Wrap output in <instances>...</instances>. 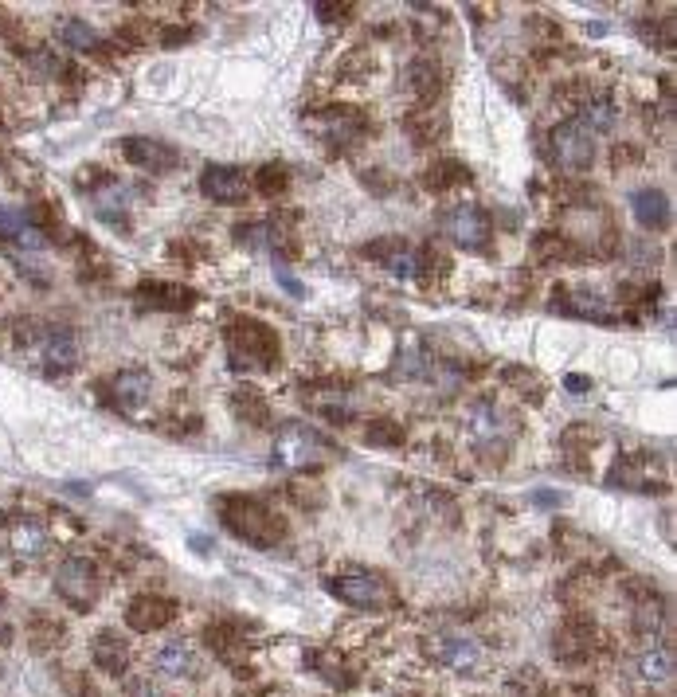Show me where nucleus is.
<instances>
[{"mask_svg": "<svg viewBox=\"0 0 677 697\" xmlns=\"http://www.w3.org/2000/svg\"><path fill=\"white\" fill-rule=\"evenodd\" d=\"M137 294L149 302V306H161V310H188L192 306V290L177 286V282H141Z\"/></svg>", "mask_w": 677, "mask_h": 697, "instance_id": "obj_15", "label": "nucleus"}, {"mask_svg": "<svg viewBox=\"0 0 677 697\" xmlns=\"http://www.w3.org/2000/svg\"><path fill=\"white\" fill-rule=\"evenodd\" d=\"M130 697H161V690L153 682H141L137 678V682H130Z\"/></svg>", "mask_w": 677, "mask_h": 697, "instance_id": "obj_29", "label": "nucleus"}, {"mask_svg": "<svg viewBox=\"0 0 677 697\" xmlns=\"http://www.w3.org/2000/svg\"><path fill=\"white\" fill-rule=\"evenodd\" d=\"M224 521L231 533H239L251 545H263V549L286 533V521L267 510L263 502H251V498H224Z\"/></svg>", "mask_w": 677, "mask_h": 697, "instance_id": "obj_1", "label": "nucleus"}, {"mask_svg": "<svg viewBox=\"0 0 677 697\" xmlns=\"http://www.w3.org/2000/svg\"><path fill=\"white\" fill-rule=\"evenodd\" d=\"M8 541H12V549L20 553V557H44L47 553V533L36 525V521H16L12 525V533H8Z\"/></svg>", "mask_w": 677, "mask_h": 697, "instance_id": "obj_17", "label": "nucleus"}, {"mask_svg": "<svg viewBox=\"0 0 677 697\" xmlns=\"http://www.w3.org/2000/svg\"><path fill=\"white\" fill-rule=\"evenodd\" d=\"M286 181H290V177H286V169H282V165H267V169L259 173V181H255V185H259V192H267V196H278V192L286 188Z\"/></svg>", "mask_w": 677, "mask_h": 697, "instance_id": "obj_24", "label": "nucleus"}, {"mask_svg": "<svg viewBox=\"0 0 677 697\" xmlns=\"http://www.w3.org/2000/svg\"><path fill=\"white\" fill-rule=\"evenodd\" d=\"M400 439H404V431L396 423H372L368 427V443H376V447H396Z\"/></svg>", "mask_w": 677, "mask_h": 697, "instance_id": "obj_25", "label": "nucleus"}, {"mask_svg": "<svg viewBox=\"0 0 677 697\" xmlns=\"http://www.w3.org/2000/svg\"><path fill=\"white\" fill-rule=\"evenodd\" d=\"M55 40L63 47H71V51H91V47H98L94 28L91 24H83V20H75V16H67V20L55 24Z\"/></svg>", "mask_w": 677, "mask_h": 697, "instance_id": "obj_19", "label": "nucleus"}, {"mask_svg": "<svg viewBox=\"0 0 677 697\" xmlns=\"http://www.w3.org/2000/svg\"><path fill=\"white\" fill-rule=\"evenodd\" d=\"M55 592L75 611H91L98 600V568L87 557H67L55 572Z\"/></svg>", "mask_w": 677, "mask_h": 697, "instance_id": "obj_3", "label": "nucleus"}, {"mask_svg": "<svg viewBox=\"0 0 677 697\" xmlns=\"http://www.w3.org/2000/svg\"><path fill=\"white\" fill-rule=\"evenodd\" d=\"M192 666H196V654L188 651L184 643H169V647H161V651L153 654V670L165 674V678H181Z\"/></svg>", "mask_w": 677, "mask_h": 697, "instance_id": "obj_18", "label": "nucleus"}, {"mask_svg": "<svg viewBox=\"0 0 677 697\" xmlns=\"http://www.w3.org/2000/svg\"><path fill=\"white\" fill-rule=\"evenodd\" d=\"M564 384H568V392H587V380H584V376H568Z\"/></svg>", "mask_w": 677, "mask_h": 697, "instance_id": "obj_30", "label": "nucleus"}, {"mask_svg": "<svg viewBox=\"0 0 677 697\" xmlns=\"http://www.w3.org/2000/svg\"><path fill=\"white\" fill-rule=\"evenodd\" d=\"M200 192H204L208 200H216V204H243V200L251 196V181H247V173L235 169V165H212V169H204V177H200Z\"/></svg>", "mask_w": 677, "mask_h": 697, "instance_id": "obj_7", "label": "nucleus"}, {"mask_svg": "<svg viewBox=\"0 0 677 697\" xmlns=\"http://www.w3.org/2000/svg\"><path fill=\"white\" fill-rule=\"evenodd\" d=\"M333 455V443L314 431V427H286L274 443V463L290 466V470H306V466L325 463Z\"/></svg>", "mask_w": 677, "mask_h": 697, "instance_id": "obj_2", "label": "nucleus"}, {"mask_svg": "<svg viewBox=\"0 0 677 697\" xmlns=\"http://www.w3.org/2000/svg\"><path fill=\"white\" fill-rule=\"evenodd\" d=\"M564 310H568V314H580V318H611V306H607L599 294H591V290H576V294L568 298Z\"/></svg>", "mask_w": 677, "mask_h": 697, "instance_id": "obj_21", "label": "nucleus"}, {"mask_svg": "<svg viewBox=\"0 0 677 697\" xmlns=\"http://www.w3.org/2000/svg\"><path fill=\"white\" fill-rule=\"evenodd\" d=\"M552 153L564 169L572 173H584L587 165L595 161V134L587 130L584 122H564L552 130Z\"/></svg>", "mask_w": 677, "mask_h": 697, "instance_id": "obj_5", "label": "nucleus"}, {"mask_svg": "<svg viewBox=\"0 0 677 697\" xmlns=\"http://www.w3.org/2000/svg\"><path fill=\"white\" fill-rule=\"evenodd\" d=\"M611 122H615V106L607 102V98H591L584 106V126L595 134V130H611Z\"/></svg>", "mask_w": 677, "mask_h": 697, "instance_id": "obj_23", "label": "nucleus"}, {"mask_svg": "<svg viewBox=\"0 0 677 697\" xmlns=\"http://www.w3.org/2000/svg\"><path fill=\"white\" fill-rule=\"evenodd\" d=\"M497 427H501V423H497V412L490 408V404L474 408V431H478V435H494Z\"/></svg>", "mask_w": 677, "mask_h": 697, "instance_id": "obj_27", "label": "nucleus"}, {"mask_svg": "<svg viewBox=\"0 0 677 697\" xmlns=\"http://www.w3.org/2000/svg\"><path fill=\"white\" fill-rule=\"evenodd\" d=\"M333 596L337 600H345L349 607H380L384 604V588L372 580V576H364V572H345V576H337L333 584Z\"/></svg>", "mask_w": 677, "mask_h": 697, "instance_id": "obj_11", "label": "nucleus"}, {"mask_svg": "<svg viewBox=\"0 0 677 697\" xmlns=\"http://www.w3.org/2000/svg\"><path fill=\"white\" fill-rule=\"evenodd\" d=\"M443 232L451 235L458 247H466V251H482L490 243L494 228H490V216L478 204H458V208H451L443 216Z\"/></svg>", "mask_w": 677, "mask_h": 697, "instance_id": "obj_6", "label": "nucleus"}, {"mask_svg": "<svg viewBox=\"0 0 677 697\" xmlns=\"http://www.w3.org/2000/svg\"><path fill=\"white\" fill-rule=\"evenodd\" d=\"M91 654H94V666L106 670L110 678H122L130 670V647H126V639L118 631H102L91 643Z\"/></svg>", "mask_w": 677, "mask_h": 697, "instance_id": "obj_12", "label": "nucleus"}, {"mask_svg": "<svg viewBox=\"0 0 677 697\" xmlns=\"http://www.w3.org/2000/svg\"><path fill=\"white\" fill-rule=\"evenodd\" d=\"M94 212L106 220V224H126V212H130V188L122 185H110L102 192H94Z\"/></svg>", "mask_w": 677, "mask_h": 697, "instance_id": "obj_16", "label": "nucleus"}, {"mask_svg": "<svg viewBox=\"0 0 677 697\" xmlns=\"http://www.w3.org/2000/svg\"><path fill=\"white\" fill-rule=\"evenodd\" d=\"M40 357H44L47 372H71V369H75V361H79L75 337H71L67 329H51V333L44 337V349H40Z\"/></svg>", "mask_w": 677, "mask_h": 697, "instance_id": "obj_14", "label": "nucleus"}, {"mask_svg": "<svg viewBox=\"0 0 677 697\" xmlns=\"http://www.w3.org/2000/svg\"><path fill=\"white\" fill-rule=\"evenodd\" d=\"M274 279L282 282V286H286V290H290V294H294V298H302V294H306V286H302V282L294 279V275H290V271H286V267H282V263H278V267H274Z\"/></svg>", "mask_w": 677, "mask_h": 697, "instance_id": "obj_28", "label": "nucleus"}, {"mask_svg": "<svg viewBox=\"0 0 677 697\" xmlns=\"http://www.w3.org/2000/svg\"><path fill=\"white\" fill-rule=\"evenodd\" d=\"M631 212L642 228H666V224H670V200H666V192H658V188L634 192Z\"/></svg>", "mask_w": 677, "mask_h": 697, "instance_id": "obj_13", "label": "nucleus"}, {"mask_svg": "<svg viewBox=\"0 0 677 697\" xmlns=\"http://www.w3.org/2000/svg\"><path fill=\"white\" fill-rule=\"evenodd\" d=\"M427 181H431V188L458 185V181H466V169H462V165H435V173H431Z\"/></svg>", "mask_w": 677, "mask_h": 697, "instance_id": "obj_26", "label": "nucleus"}, {"mask_svg": "<svg viewBox=\"0 0 677 697\" xmlns=\"http://www.w3.org/2000/svg\"><path fill=\"white\" fill-rule=\"evenodd\" d=\"M122 153H126L130 165L145 169V173H169L177 165V149L157 138H126L122 141Z\"/></svg>", "mask_w": 677, "mask_h": 697, "instance_id": "obj_8", "label": "nucleus"}, {"mask_svg": "<svg viewBox=\"0 0 677 697\" xmlns=\"http://www.w3.org/2000/svg\"><path fill=\"white\" fill-rule=\"evenodd\" d=\"M439 654H443V662H451L458 670H470V666L478 662V647H474L470 639H447Z\"/></svg>", "mask_w": 677, "mask_h": 697, "instance_id": "obj_22", "label": "nucleus"}, {"mask_svg": "<svg viewBox=\"0 0 677 697\" xmlns=\"http://www.w3.org/2000/svg\"><path fill=\"white\" fill-rule=\"evenodd\" d=\"M149 388H153L149 372H141V369L118 372V376L110 380V388H106V400H110L118 412H137V408L149 400Z\"/></svg>", "mask_w": 677, "mask_h": 697, "instance_id": "obj_10", "label": "nucleus"}, {"mask_svg": "<svg viewBox=\"0 0 677 697\" xmlns=\"http://www.w3.org/2000/svg\"><path fill=\"white\" fill-rule=\"evenodd\" d=\"M278 353V337L263 322H239L231 333V357L235 369H263Z\"/></svg>", "mask_w": 677, "mask_h": 697, "instance_id": "obj_4", "label": "nucleus"}, {"mask_svg": "<svg viewBox=\"0 0 677 697\" xmlns=\"http://www.w3.org/2000/svg\"><path fill=\"white\" fill-rule=\"evenodd\" d=\"M177 619V604L173 600H161V596H137L134 604L126 607V623L141 631V635H149V631H161V627H169Z\"/></svg>", "mask_w": 677, "mask_h": 697, "instance_id": "obj_9", "label": "nucleus"}, {"mask_svg": "<svg viewBox=\"0 0 677 697\" xmlns=\"http://www.w3.org/2000/svg\"><path fill=\"white\" fill-rule=\"evenodd\" d=\"M638 670H642V678L650 682V686H666L670 678H674V654L666 651H646L642 654V662H638Z\"/></svg>", "mask_w": 677, "mask_h": 697, "instance_id": "obj_20", "label": "nucleus"}]
</instances>
